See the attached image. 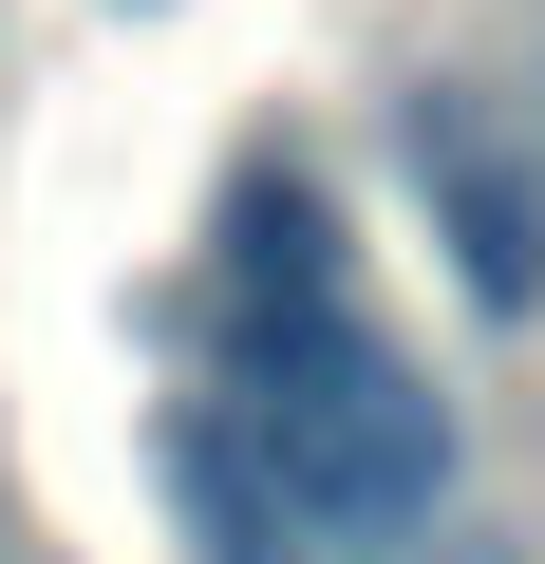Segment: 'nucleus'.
I'll return each mask as SVG.
<instances>
[{"instance_id":"obj_1","label":"nucleus","mask_w":545,"mask_h":564,"mask_svg":"<svg viewBox=\"0 0 545 564\" xmlns=\"http://www.w3.org/2000/svg\"><path fill=\"white\" fill-rule=\"evenodd\" d=\"M226 433L263 452V508H302L320 545H414V527L451 508V395H433L377 321L226 339Z\"/></svg>"},{"instance_id":"obj_2","label":"nucleus","mask_w":545,"mask_h":564,"mask_svg":"<svg viewBox=\"0 0 545 564\" xmlns=\"http://www.w3.org/2000/svg\"><path fill=\"white\" fill-rule=\"evenodd\" d=\"M395 170H414V207H433V245H451V282L489 321H545V151L489 113V95H414L395 113Z\"/></svg>"},{"instance_id":"obj_3","label":"nucleus","mask_w":545,"mask_h":564,"mask_svg":"<svg viewBox=\"0 0 545 564\" xmlns=\"http://www.w3.org/2000/svg\"><path fill=\"white\" fill-rule=\"evenodd\" d=\"M207 282H226V339L358 321V263H339V207H320V170L244 151V170H226V226H207Z\"/></svg>"},{"instance_id":"obj_4","label":"nucleus","mask_w":545,"mask_h":564,"mask_svg":"<svg viewBox=\"0 0 545 564\" xmlns=\"http://www.w3.org/2000/svg\"><path fill=\"white\" fill-rule=\"evenodd\" d=\"M207 564H302V545H207Z\"/></svg>"}]
</instances>
